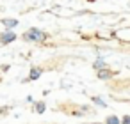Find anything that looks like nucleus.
I'll use <instances>...</instances> for the list:
<instances>
[{
    "instance_id": "f257e3e1",
    "label": "nucleus",
    "mask_w": 130,
    "mask_h": 124,
    "mask_svg": "<svg viewBox=\"0 0 130 124\" xmlns=\"http://www.w3.org/2000/svg\"><path fill=\"white\" fill-rule=\"evenodd\" d=\"M25 37H27L29 41H43V39L46 37V34L41 32V30H38V29H30V30L25 34Z\"/></svg>"
},
{
    "instance_id": "f03ea898",
    "label": "nucleus",
    "mask_w": 130,
    "mask_h": 124,
    "mask_svg": "<svg viewBox=\"0 0 130 124\" xmlns=\"http://www.w3.org/2000/svg\"><path fill=\"white\" fill-rule=\"evenodd\" d=\"M14 39H16V36H14L13 32H4V34H2V39H0V41L6 44V43H13Z\"/></svg>"
},
{
    "instance_id": "7ed1b4c3",
    "label": "nucleus",
    "mask_w": 130,
    "mask_h": 124,
    "mask_svg": "<svg viewBox=\"0 0 130 124\" xmlns=\"http://www.w3.org/2000/svg\"><path fill=\"white\" fill-rule=\"evenodd\" d=\"M110 76H114L112 71H105V69H100V71H98V78H100V80H107V78H110Z\"/></svg>"
},
{
    "instance_id": "20e7f679",
    "label": "nucleus",
    "mask_w": 130,
    "mask_h": 124,
    "mask_svg": "<svg viewBox=\"0 0 130 124\" xmlns=\"http://www.w3.org/2000/svg\"><path fill=\"white\" fill-rule=\"evenodd\" d=\"M39 75H41V69H38V67H32L29 80H38V78H39Z\"/></svg>"
},
{
    "instance_id": "39448f33",
    "label": "nucleus",
    "mask_w": 130,
    "mask_h": 124,
    "mask_svg": "<svg viewBox=\"0 0 130 124\" xmlns=\"http://www.w3.org/2000/svg\"><path fill=\"white\" fill-rule=\"evenodd\" d=\"M2 23H4L7 29H13V27H16V25H18V21H16V20H4Z\"/></svg>"
},
{
    "instance_id": "423d86ee",
    "label": "nucleus",
    "mask_w": 130,
    "mask_h": 124,
    "mask_svg": "<svg viewBox=\"0 0 130 124\" xmlns=\"http://www.w3.org/2000/svg\"><path fill=\"white\" fill-rule=\"evenodd\" d=\"M107 124H119V119L112 115V117H109V119H107Z\"/></svg>"
},
{
    "instance_id": "0eeeda50",
    "label": "nucleus",
    "mask_w": 130,
    "mask_h": 124,
    "mask_svg": "<svg viewBox=\"0 0 130 124\" xmlns=\"http://www.w3.org/2000/svg\"><path fill=\"white\" fill-rule=\"evenodd\" d=\"M94 67H96V69H102V67H105V62H103L102 59L96 60V62H94Z\"/></svg>"
},
{
    "instance_id": "6e6552de",
    "label": "nucleus",
    "mask_w": 130,
    "mask_h": 124,
    "mask_svg": "<svg viewBox=\"0 0 130 124\" xmlns=\"http://www.w3.org/2000/svg\"><path fill=\"white\" fill-rule=\"evenodd\" d=\"M36 110H38L39 113H41V112H45V103H38V105H36Z\"/></svg>"
},
{
    "instance_id": "1a4fd4ad",
    "label": "nucleus",
    "mask_w": 130,
    "mask_h": 124,
    "mask_svg": "<svg viewBox=\"0 0 130 124\" xmlns=\"http://www.w3.org/2000/svg\"><path fill=\"white\" fill-rule=\"evenodd\" d=\"M94 103H96V105H100V106H105V103H103L102 99H98V97H94Z\"/></svg>"
},
{
    "instance_id": "9d476101",
    "label": "nucleus",
    "mask_w": 130,
    "mask_h": 124,
    "mask_svg": "<svg viewBox=\"0 0 130 124\" xmlns=\"http://www.w3.org/2000/svg\"><path fill=\"white\" fill-rule=\"evenodd\" d=\"M123 124H130V117H128V115L123 117Z\"/></svg>"
}]
</instances>
